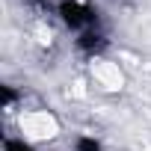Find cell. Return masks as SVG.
Wrapping results in <instances>:
<instances>
[{"label": "cell", "mask_w": 151, "mask_h": 151, "mask_svg": "<svg viewBox=\"0 0 151 151\" xmlns=\"http://www.w3.org/2000/svg\"><path fill=\"white\" fill-rule=\"evenodd\" d=\"M53 15H56L59 24H62L65 30H71L74 36L101 27L98 9L89 6L86 0H53Z\"/></svg>", "instance_id": "cell-1"}, {"label": "cell", "mask_w": 151, "mask_h": 151, "mask_svg": "<svg viewBox=\"0 0 151 151\" xmlns=\"http://www.w3.org/2000/svg\"><path fill=\"white\" fill-rule=\"evenodd\" d=\"M18 133L27 139V142H33V145H39V142H50V139H56V133H59V119L50 113V110H45V107H39V110H24L21 116H18Z\"/></svg>", "instance_id": "cell-2"}, {"label": "cell", "mask_w": 151, "mask_h": 151, "mask_svg": "<svg viewBox=\"0 0 151 151\" xmlns=\"http://www.w3.org/2000/svg\"><path fill=\"white\" fill-rule=\"evenodd\" d=\"M107 33L101 30V27H95V30H86V33H80L77 39H74V47H77V53L83 56V59H89V62H95V59H104V50H107Z\"/></svg>", "instance_id": "cell-3"}, {"label": "cell", "mask_w": 151, "mask_h": 151, "mask_svg": "<svg viewBox=\"0 0 151 151\" xmlns=\"http://www.w3.org/2000/svg\"><path fill=\"white\" fill-rule=\"evenodd\" d=\"M92 80H95V86L104 89V92H119V89L124 86V74H122L119 65H113V62H107V59H95V62H92Z\"/></svg>", "instance_id": "cell-4"}, {"label": "cell", "mask_w": 151, "mask_h": 151, "mask_svg": "<svg viewBox=\"0 0 151 151\" xmlns=\"http://www.w3.org/2000/svg\"><path fill=\"white\" fill-rule=\"evenodd\" d=\"M71 151H104V142L95 133H77L71 139Z\"/></svg>", "instance_id": "cell-5"}, {"label": "cell", "mask_w": 151, "mask_h": 151, "mask_svg": "<svg viewBox=\"0 0 151 151\" xmlns=\"http://www.w3.org/2000/svg\"><path fill=\"white\" fill-rule=\"evenodd\" d=\"M3 151H39L33 142H27L24 136H6L3 139Z\"/></svg>", "instance_id": "cell-6"}, {"label": "cell", "mask_w": 151, "mask_h": 151, "mask_svg": "<svg viewBox=\"0 0 151 151\" xmlns=\"http://www.w3.org/2000/svg\"><path fill=\"white\" fill-rule=\"evenodd\" d=\"M18 101H24V95L15 92V89L6 83V86H3V110H6V113H15V104H18Z\"/></svg>", "instance_id": "cell-7"}]
</instances>
